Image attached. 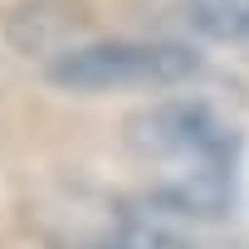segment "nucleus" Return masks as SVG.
<instances>
[{"label":"nucleus","mask_w":249,"mask_h":249,"mask_svg":"<svg viewBox=\"0 0 249 249\" xmlns=\"http://www.w3.org/2000/svg\"><path fill=\"white\" fill-rule=\"evenodd\" d=\"M127 152L157 205L196 220L230 215L244 137L220 107L200 98H161L127 122Z\"/></svg>","instance_id":"f257e3e1"},{"label":"nucleus","mask_w":249,"mask_h":249,"mask_svg":"<svg viewBox=\"0 0 249 249\" xmlns=\"http://www.w3.org/2000/svg\"><path fill=\"white\" fill-rule=\"evenodd\" d=\"M200 69L196 49L171 39H103L73 44L49 64V83L64 93H161Z\"/></svg>","instance_id":"f03ea898"},{"label":"nucleus","mask_w":249,"mask_h":249,"mask_svg":"<svg viewBox=\"0 0 249 249\" xmlns=\"http://www.w3.org/2000/svg\"><path fill=\"white\" fill-rule=\"evenodd\" d=\"M88 25L78 0H35V5H20L10 15V44L20 54H44V59H59L64 49H73L78 30Z\"/></svg>","instance_id":"7ed1b4c3"},{"label":"nucleus","mask_w":249,"mask_h":249,"mask_svg":"<svg viewBox=\"0 0 249 249\" xmlns=\"http://www.w3.org/2000/svg\"><path fill=\"white\" fill-rule=\"evenodd\" d=\"M186 25L234 54H249V0H186Z\"/></svg>","instance_id":"20e7f679"},{"label":"nucleus","mask_w":249,"mask_h":249,"mask_svg":"<svg viewBox=\"0 0 249 249\" xmlns=\"http://www.w3.org/2000/svg\"><path fill=\"white\" fill-rule=\"evenodd\" d=\"M73 249H191V244L181 234H171L166 225H157V220L122 215V220H107L98 234L78 239Z\"/></svg>","instance_id":"39448f33"}]
</instances>
